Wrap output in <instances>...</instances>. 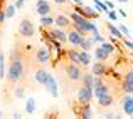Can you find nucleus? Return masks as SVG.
Returning a JSON list of instances; mask_svg holds the SVG:
<instances>
[{
    "mask_svg": "<svg viewBox=\"0 0 133 119\" xmlns=\"http://www.w3.org/2000/svg\"><path fill=\"white\" fill-rule=\"evenodd\" d=\"M51 59H52V54H51V49L47 45H41L34 52V62L39 65H47L51 62Z\"/></svg>",
    "mask_w": 133,
    "mask_h": 119,
    "instance_id": "1",
    "label": "nucleus"
},
{
    "mask_svg": "<svg viewBox=\"0 0 133 119\" xmlns=\"http://www.w3.org/2000/svg\"><path fill=\"white\" fill-rule=\"evenodd\" d=\"M36 34V27H34L32 20L29 17H24L19 24V37H24V39H30V37Z\"/></svg>",
    "mask_w": 133,
    "mask_h": 119,
    "instance_id": "2",
    "label": "nucleus"
},
{
    "mask_svg": "<svg viewBox=\"0 0 133 119\" xmlns=\"http://www.w3.org/2000/svg\"><path fill=\"white\" fill-rule=\"evenodd\" d=\"M71 107H72V113H74V116L83 117V119L93 117V113H91V104H84V102H79V101H74Z\"/></svg>",
    "mask_w": 133,
    "mask_h": 119,
    "instance_id": "3",
    "label": "nucleus"
},
{
    "mask_svg": "<svg viewBox=\"0 0 133 119\" xmlns=\"http://www.w3.org/2000/svg\"><path fill=\"white\" fill-rule=\"evenodd\" d=\"M78 99L76 101H79V102H84V104H91V99H93V89L88 86H79L78 89Z\"/></svg>",
    "mask_w": 133,
    "mask_h": 119,
    "instance_id": "4",
    "label": "nucleus"
},
{
    "mask_svg": "<svg viewBox=\"0 0 133 119\" xmlns=\"http://www.w3.org/2000/svg\"><path fill=\"white\" fill-rule=\"evenodd\" d=\"M72 9H74V12H76V13H79V15L86 17V19H89V20L98 19V15H99V13L94 12L91 7H86V5H78V3H74V5H72Z\"/></svg>",
    "mask_w": 133,
    "mask_h": 119,
    "instance_id": "5",
    "label": "nucleus"
},
{
    "mask_svg": "<svg viewBox=\"0 0 133 119\" xmlns=\"http://www.w3.org/2000/svg\"><path fill=\"white\" fill-rule=\"evenodd\" d=\"M66 35H68V42L69 44H72L74 47H79V44L83 42L86 35H83V34H79L76 29H72V27H69V29H66Z\"/></svg>",
    "mask_w": 133,
    "mask_h": 119,
    "instance_id": "6",
    "label": "nucleus"
},
{
    "mask_svg": "<svg viewBox=\"0 0 133 119\" xmlns=\"http://www.w3.org/2000/svg\"><path fill=\"white\" fill-rule=\"evenodd\" d=\"M96 99H98V107H99V111L106 109V107H111L113 102H115V96L111 92L104 94V96H99V97H96Z\"/></svg>",
    "mask_w": 133,
    "mask_h": 119,
    "instance_id": "7",
    "label": "nucleus"
},
{
    "mask_svg": "<svg viewBox=\"0 0 133 119\" xmlns=\"http://www.w3.org/2000/svg\"><path fill=\"white\" fill-rule=\"evenodd\" d=\"M54 24H56V27H59V29L66 30V29H69V27L72 25V20L69 19V15H62V13H57V15L54 17Z\"/></svg>",
    "mask_w": 133,
    "mask_h": 119,
    "instance_id": "8",
    "label": "nucleus"
},
{
    "mask_svg": "<svg viewBox=\"0 0 133 119\" xmlns=\"http://www.w3.org/2000/svg\"><path fill=\"white\" fill-rule=\"evenodd\" d=\"M64 55L72 62V64H76V65H79V67H83L81 52H79V50H76V49H68V50H64Z\"/></svg>",
    "mask_w": 133,
    "mask_h": 119,
    "instance_id": "9",
    "label": "nucleus"
},
{
    "mask_svg": "<svg viewBox=\"0 0 133 119\" xmlns=\"http://www.w3.org/2000/svg\"><path fill=\"white\" fill-rule=\"evenodd\" d=\"M44 87L47 89V92L51 94L52 97H57V96H59V91H57V82H56V77H54V76H49L47 80H45V84H44Z\"/></svg>",
    "mask_w": 133,
    "mask_h": 119,
    "instance_id": "10",
    "label": "nucleus"
},
{
    "mask_svg": "<svg viewBox=\"0 0 133 119\" xmlns=\"http://www.w3.org/2000/svg\"><path fill=\"white\" fill-rule=\"evenodd\" d=\"M91 72H93V76H106L108 72H110V69H108V65L104 64L103 61H98L96 64H93Z\"/></svg>",
    "mask_w": 133,
    "mask_h": 119,
    "instance_id": "11",
    "label": "nucleus"
},
{
    "mask_svg": "<svg viewBox=\"0 0 133 119\" xmlns=\"http://www.w3.org/2000/svg\"><path fill=\"white\" fill-rule=\"evenodd\" d=\"M108 92H110V86H108V84H104V80L93 86V97L104 96V94H108Z\"/></svg>",
    "mask_w": 133,
    "mask_h": 119,
    "instance_id": "12",
    "label": "nucleus"
},
{
    "mask_svg": "<svg viewBox=\"0 0 133 119\" xmlns=\"http://www.w3.org/2000/svg\"><path fill=\"white\" fill-rule=\"evenodd\" d=\"M36 12L39 13L41 17H42V15H49V13H51V5L47 3V0H39V2L36 3Z\"/></svg>",
    "mask_w": 133,
    "mask_h": 119,
    "instance_id": "13",
    "label": "nucleus"
},
{
    "mask_svg": "<svg viewBox=\"0 0 133 119\" xmlns=\"http://www.w3.org/2000/svg\"><path fill=\"white\" fill-rule=\"evenodd\" d=\"M121 109H123L125 114L131 116V114H133V97L123 96V101H121Z\"/></svg>",
    "mask_w": 133,
    "mask_h": 119,
    "instance_id": "14",
    "label": "nucleus"
},
{
    "mask_svg": "<svg viewBox=\"0 0 133 119\" xmlns=\"http://www.w3.org/2000/svg\"><path fill=\"white\" fill-rule=\"evenodd\" d=\"M94 57H96V61H103V62H106L108 59H110V54H108V52L99 45V47L94 49Z\"/></svg>",
    "mask_w": 133,
    "mask_h": 119,
    "instance_id": "15",
    "label": "nucleus"
},
{
    "mask_svg": "<svg viewBox=\"0 0 133 119\" xmlns=\"http://www.w3.org/2000/svg\"><path fill=\"white\" fill-rule=\"evenodd\" d=\"M104 27H106V30H108V32H110L111 35L115 37V39H118V40H120L121 37H123V34H121L120 30H118V27H115L111 22H104Z\"/></svg>",
    "mask_w": 133,
    "mask_h": 119,
    "instance_id": "16",
    "label": "nucleus"
},
{
    "mask_svg": "<svg viewBox=\"0 0 133 119\" xmlns=\"http://www.w3.org/2000/svg\"><path fill=\"white\" fill-rule=\"evenodd\" d=\"M81 84L83 86H88L93 89V86H94V76H93V72H83V77H81Z\"/></svg>",
    "mask_w": 133,
    "mask_h": 119,
    "instance_id": "17",
    "label": "nucleus"
},
{
    "mask_svg": "<svg viewBox=\"0 0 133 119\" xmlns=\"http://www.w3.org/2000/svg\"><path fill=\"white\" fill-rule=\"evenodd\" d=\"M123 82L133 84V64L130 62V67H127L123 71Z\"/></svg>",
    "mask_w": 133,
    "mask_h": 119,
    "instance_id": "18",
    "label": "nucleus"
},
{
    "mask_svg": "<svg viewBox=\"0 0 133 119\" xmlns=\"http://www.w3.org/2000/svg\"><path fill=\"white\" fill-rule=\"evenodd\" d=\"M93 44H94V40L91 39V37L86 35L84 39H83V42L79 44V47H81V50H86V52H89L91 49H93Z\"/></svg>",
    "mask_w": 133,
    "mask_h": 119,
    "instance_id": "19",
    "label": "nucleus"
},
{
    "mask_svg": "<svg viewBox=\"0 0 133 119\" xmlns=\"http://www.w3.org/2000/svg\"><path fill=\"white\" fill-rule=\"evenodd\" d=\"M25 113L27 114H34L36 113V99L34 97H29L25 102Z\"/></svg>",
    "mask_w": 133,
    "mask_h": 119,
    "instance_id": "20",
    "label": "nucleus"
},
{
    "mask_svg": "<svg viewBox=\"0 0 133 119\" xmlns=\"http://www.w3.org/2000/svg\"><path fill=\"white\" fill-rule=\"evenodd\" d=\"M54 25V17L42 15L41 17V27H52Z\"/></svg>",
    "mask_w": 133,
    "mask_h": 119,
    "instance_id": "21",
    "label": "nucleus"
},
{
    "mask_svg": "<svg viewBox=\"0 0 133 119\" xmlns=\"http://www.w3.org/2000/svg\"><path fill=\"white\" fill-rule=\"evenodd\" d=\"M5 79V55L0 50V80Z\"/></svg>",
    "mask_w": 133,
    "mask_h": 119,
    "instance_id": "22",
    "label": "nucleus"
},
{
    "mask_svg": "<svg viewBox=\"0 0 133 119\" xmlns=\"http://www.w3.org/2000/svg\"><path fill=\"white\" fill-rule=\"evenodd\" d=\"M81 52V61H83V67H88V65L91 64V55H89V52H86V50H79Z\"/></svg>",
    "mask_w": 133,
    "mask_h": 119,
    "instance_id": "23",
    "label": "nucleus"
},
{
    "mask_svg": "<svg viewBox=\"0 0 133 119\" xmlns=\"http://www.w3.org/2000/svg\"><path fill=\"white\" fill-rule=\"evenodd\" d=\"M101 47H103L104 50L108 52V54H113V52L116 50V47H115V44H111V42H106V40H104V42H101Z\"/></svg>",
    "mask_w": 133,
    "mask_h": 119,
    "instance_id": "24",
    "label": "nucleus"
},
{
    "mask_svg": "<svg viewBox=\"0 0 133 119\" xmlns=\"http://www.w3.org/2000/svg\"><path fill=\"white\" fill-rule=\"evenodd\" d=\"M3 10H5V17H7V19H12V17L14 15H15V5H5V9H3Z\"/></svg>",
    "mask_w": 133,
    "mask_h": 119,
    "instance_id": "25",
    "label": "nucleus"
},
{
    "mask_svg": "<svg viewBox=\"0 0 133 119\" xmlns=\"http://www.w3.org/2000/svg\"><path fill=\"white\" fill-rule=\"evenodd\" d=\"M45 119H57L59 117V111L57 109H52V111H47V113L44 114Z\"/></svg>",
    "mask_w": 133,
    "mask_h": 119,
    "instance_id": "26",
    "label": "nucleus"
},
{
    "mask_svg": "<svg viewBox=\"0 0 133 119\" xmlns=\"http://www.w3.org/2000/svg\"><path fill=\"white\" fill-rule=\"evenodd\" d=\"M94 5H96L98 12H108V7L104 5V2H101V0H94Z\"/></svg>",
    "mask_w": 133,
    "mask_h": 119,
    "instance_id": "27",
    "label": "nucleus"
},
{
    "mask_svg": "<svg viewBox=\"0 0 133 119\" xmlns=\"http://www.w3.org/2000/svg\"><path fill=\"white\" fill-rule=\"evenodd\" d=\"M120 40H121V45H125V47H127V49H130V50L133 52V42H131V40H128V39H127V37H125V35L121 37Z\"/></svg>",
    "mask_w": 133,
    "mask_h": 119,
    "instance_id": "28",
    "label": "nucleus"
},
{
    "mask_svg": "<svg viewBox=\"0 0 133 119\" xmlns=\"http://www.w3.org/2000/svg\"><path fill=\"white\" fill-rule=\"evenodd\" d=\"M91 39H93L94 42H99V44H101V42H104V37L99 35V32H98V30H94V32H93V37H91Z\"/></svg>",
    "mask_w": 133,
    "mask_h": 119,
    "instance_id": "29",
    "label": "nucleus"
},
{
    "mask_svg": "<svg viewBox=\"0 0 133 119\" xmlns=\"http://www.w3.org/2000/svg\"><path fill=\"white\" fill-rule=\"evenodd\" d=\"M106 13H108V19H111L113 22H116V20H118V15H116V12H115L113 9H110V10H108Z\"/></svg>",
    "mask_w": 133,
    "mask_h": 119,
    "instance_id": "30",
    "label": "nucleus"
},
{
    "mask_svg": "<svg viewBox=\"0 0 133 119\" xmlns=\"http://www.w3.org/2000/svg\"><path fill=\"white\" fill-rule=\"evenodd\" d=\"M118 30H120L123 35H130V30H128V27H125L123 24H120V25H118Z\"/></svg>",
    "mask_w": 133,
    "mask_h": 119,
    "instance_id": "31",
    "label": "nucleus"
},
{
    "mask_svg": "<svg viewBox=\"0 0 133 119\" xmlns=\"http://www.w3.org/2000/svg\"><path fill=\"white\" fill-rule=\"evenodd\" d=\"M25 2L27 0H14V5H15V9H22Z\"/></svg>",
    "mask_w": 133,
    "mask_h": 119,
    "instance_id": "32",
    "label": "nucleus"
},
{
    "mask_svg": "<svg viewBox=\"0 0 133 119\" xmlns=\"http://www.w3.org/2000/svg\"><path fill=\"white\" fill-rule=\"evenodd\" d=\"M5 19H7V17H5V10H0V27H2L3 25V22H5Z\"/></svg>",
    "mask_w": 133,
    "mask_h": 119,
    "instance_id": "33",
    "label": "nucleus"
},
{
    "mask_svg": "<svg viewBox=\"0 0 133 119\" xmlns=\"http://www.w3.org/2000/svg\"><path fill=\"white\" fill-rule=\"evenodd\" d=\"M104 5H106L108 9H116V7H115V3L111 2V0H106V2H104Z\"/></svg>",
    "mask_w": 133,
    "mask_h": 119,
    "instance_id": "34",
    "label": "nucleus"
},
{
    "mask_svg": "<svg viewBox=\"0 0 133 119\" xmlns=\"http://www.w3.org/2000/svg\"><path fill=\"white\" fill-rule=\"evenodd\" d=\"M103 117H106V119H113V117H116L115 114H111V113H104L103 114Z\"/></svg>",
    "mask_w": 133,
    "mask_h": 119,
    "instance_id": "35",
    "label": "nucleus"
},
{
    "mask_svg": "<svg viewBox=\"0 0 133 119\" xmlns=\"http://www.w3.org/2000/svg\"><path fill=\"white\" fill-rule=\"evenodd\" d=\"M118 13H120V15L123 17V19H125V17H127V12H125V10H118Z\"/></svg>",
    "mask_w": 133,
    "mask_h": 119,
    "instance_id": "36",
    "label": "nucleus"
},
{
    "mask_svg": "<svg viewBox=\"0 0 133 119\" xmlns=\"http://www.w3.org/2000/svg\"><path fill=\"white\" fill-rule=\"evenodd\" d=\"M56 3H59V5H62V3H66V0H54Z\"/></svg>",
    "mask_w": 133,
    "mask_h": 119,
    "instance_id": "37",
    "label": "nucleus"
},
{
    "mask_svg": "<svg viewBox=\"0 0 133 119\" xmlns=\"http://www.w3.org/2000/svg\"><path fill=\"white\" fill-rule=\"evenodd\" d=\"M14 117H15V119H20V117H22V114H19V113H15V114H14Z\"/></svg>",
    "mask_w": 133,
    "mask_h": 119,
    "instance_id": "38",
    "label": "nucleus"
},
{
    "mask_svg": "<svg viewBox=\"0 0 133 119\" xmlns=\"http://www.w3.org/2000/svg\"><path fill=\"white\" fill-rule=\"evenodd\" d=\"M116 2H123V3H127V2H128V0H116Z\"/></svg>",
    "mask_w": 133,
    "mask_h": 119,
    "instance_id": "39",
    "label": "nucleus"
},
{
    "mask_svg": "<svg viewBox=\"0 0 133 119\" xmlns=\"http://www.w3.org/2000/svg\"><path fill=\"white\" fill-rule=\"evenodd\" d=\"M3 117V113H2V111H0V119H2Z\"/></svg>",
    "mask_w": 133,
    "mask_h": 119,
    "instance_id": "40",
    "label": "nucleus"
},
{
    "mask_svg": "<svg viewBox=\"0 0 133 119\" xmlns=\"http://www.w3.org/2000/svg\"><path fill=\"white\" fill-rule=\"evenodd\" d=\"M0 35H2V30H0Z\"/></svg>",
    "mask_w": 133,
    "mask_h": 119,
    "instance_id": "41",
    "label": "nucleus"
}]
</instances>
